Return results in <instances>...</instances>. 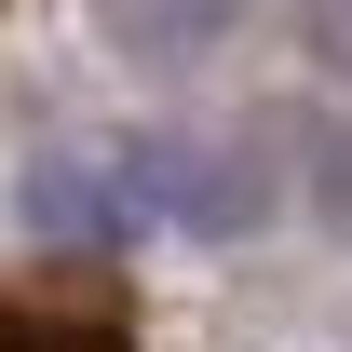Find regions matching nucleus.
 Returning <instances> with one entry per match:
<instances>
[{"label": "nucleus", "instance_id": "1", "mask_svg": "<svg viewBox=\"0 0 352 352\" xmlns=\"http://www.w3.org/2000/svg\"><path fill=\"white\" fill-rule=\"evenodd\" d=\"M0 352H135V298L109 258L68 271H0Z\"/></svg>", "mask_w": 352, "mask_h": 352}, {"label": "nucleus", "instance_id": "2", "mask_svg": "<svg viewBox=\"0 0 352 352\" xmlns=\"http://www.w3.org/2000/svg\"><path fill=\"white\" fill-rule=\"evenodd\" d=\"M311 204H325V230H352V109L311 122Z\"/></svg>", "mask_w": 352, "mask_h": 352}]
</instances>
